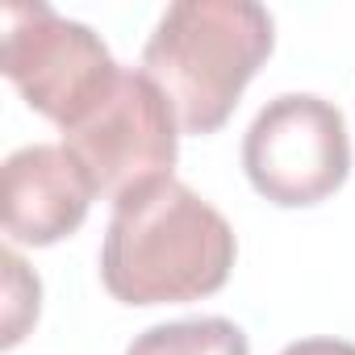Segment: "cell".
Instances as JSON below:
<instances>
[{
	"instance_id": "7",
	"label": "cell",
	"mask_w": 355,
	"mask_h": 355,
	"mask_svg": "<svg viewBox=\"0 0 355 355\" xmlns=\"http://www.w3.org/2000/svg\"><path fill=\"white\" fill-rule=\"evenodd\" d=\"M125 355H251V343L230 318H180L142 330Z\"/></svg>"
},
{
	"instance_id": "6",
	"label": "cell",
	"mask_w": 355,
	"mask_h": 355,
	"mask_svg": "<svg viewBox=\"0 0 355 355\" xmlns=\"http://www.w3.org/2000/svg\"><path fill=\"white\" fill-rule=\"evenodd\" d=\"M92 180L84 163L59 142L21 146L0 167V222L13 243L55 247L71 239L92 209Z\"/></svg>"
},
{
	"instance_id": "9",
	"label": "cell",
	"mask_w": 355,
	"mask_h": 355,
	"mask_svg": "<svg viewBox=\"0 0 355 355\" xmlns=\"http://www.w3.org/2000/svg\"><path fill=\"white\" fill-rule=\"evenodd\" d=\"M280 355H355V343H347V338H297Z\"/></svg>"
},
{
	"instance_id": "4",
	"label": "cell",
	"mask_w": 355,
	"mask_h": 355,
	"mask_svg": "<svg viewBox=\"0 0 355 355\" xmlns=\"http://www.w3.org/2000/svg\"><path fill=\"white\" fill-rule=\"evenodd\" d=\"M251 189L280 209H309L334 197L351 175V138L338 105L313 92L268 101L243 138Z\"/></svg>"
},
{
	"instance_id": "3",
	"label": "cell",
	"mask_w": 355,
	"mask_h": 355,
	"mask_svg": "<svg viewBox=\"0 0 355 355\" xmlns=\"http://www.w3.org/2000/svg\"><path fill=\"white\" fill-rule=\"evenodd\" d=\"M0 71L34 113L71 130L117 80L105 38L84 21L59 17L42 0L0 5Z\"/></svg>"
},
{
	"instance_id": "2",
	"label": "cell",
	"mask_w": 355,
	"mask_h": 355,
	"mask_svg": "<svg viewBox=\"0 0 355 355\" xmlns=\"http://www.w3.org/2000/svg\"><path fill=\"white\" fill-rule=\"evenodd\" d=\"M272 46L276 21L255 0H175L142 46V71L184 134H218Z\"/></svg>"
},
{
	"instance_id": "5",
	"label": "cell",
	"mask_w": 355,
	"mask_h": 355,
	"mask_svg": "<svg viewBox=\"0 0 355 355\" xmlns=\"http://www.w3.org/2000/svg\"><path fill=\"white\" fill-rule=\"evenodd\" d=\"M63 146L84 163L96 197H125L167 180L180 155V117L142 67H121L113 88L63 130Z\"/></svg>"
},
{
	"instance_id": "8",
	"label": "cell",
	"mask_w": 355,
	"mask_h": 355,
	"mask_svg": "<svg viewBox=\"0 0 355 355\" xmlns=\"http://www.w3.org/2000/svg\"><path fill=\"white\" fill-rule=\"evenodd\" d=\"M0 263H5V347H17L26 338V330L38 322L42 284L13 247L0 255Z\"/></svg>"
},
{
	"instance_id": "1",
	"label": "cell",
	"mask_w": 355,
	"mask_h": 355,
	"mask_svg": "<svg viewBox=\"0 0 355 355\" xmlns=\"http://www.w3.org/2000/svg\"><path fill=\"white\" fill-rule=\"evenodd\" d=\"M230 222L180 180H155L113 201L101 284L121 305H184L214 297L234 268Z\"/></svg>"
}]
</instances>
